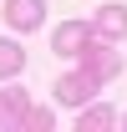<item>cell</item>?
<instances>
[{"label":"cell","mask_w":127,"mask_h":132,"mask_svg":"<svg viewBox=\"0 0 127 132\" xmlns=\"http://www.w3.org/2000/svg\"><path fill=\"white\" fill-rule=\"evenodd\" d=\"M76 61H81L76 71H86L97 86H107L112 76L122 71V51H112V41H107V36H97V31H92V41L81 46V56H76Z\"/></svg>","instance_id":"cell-1"},{"label":"cell","mask_w":127,"mask_h":132,"mask_svg":"<svg viewBox=\"0 0 127 132\" xmlns=\"http://www.w3.org/2000/svg\"><path fill=\"white\" fill-rule=\"evenodd\" d=\"M86 41H92V20H61V26L51 31V56H66V61H76Z\"/></svg>","instance_id":"cell-2"},{"label":"cell","mask_w":127,"mask_h":132,"mask_svg":"<svg viewBox=\"0 0 127 132\" xmlns=\"http://www.w3.org/2000/svg\"><path fill=\"white\" fill-rule=\"evenodd\" d=\"M0 15H5V26L10 31H41V20H46V0H5L0 5Z\"/></svg>","instance_id":"cell-3"},{"label":"cell","mask_w":127,"mask_h":132,"mask_svg":"<svg viewBox=\"0 0 127 132\" xmlns=\"http://www.w3.org/2000/svg\"><path fill=\"white\" fill-rule=\"evenodd\" d=\"M51 92H56V102H61V107H81V102H92L102 86H97L86 71H66V76H56V86H51Z\"/></svg>","instance_id":"cell-4"},{"label":"cell","mask_w":127,"mask_h":132,"mask_svg":"<svg viewBox=\"0 0 127 132\" xmlns=\"http://www.w3.org/2000/svg\"><path fill=\"white\" fill-rule=\"evenodd\" d=\"M92 31L107 36V41H122V36H127V5H122V0H107V5L92 15Z\"/></svg>","instance_id":"cell-5"},{"label":"cell","mask_w":127,"mask_h":132,"mask_svg":"<svg viewBox=\"0 0 127 132\" xmlns=\"http://www.w3.org/2000/svg\"><path fill=\"white\" fill-rule=\"evenodd\" d=\"M107 127H117V112L107 102H81L76 107V132H107Z\"/></svg>","instance_id":"cell-6"},{"label":"cell","mask_w":127,"mask_h":132,"mask_svg":"<svg viewBox=\"0 0 127 132\" xmlns=\"http://www.w3.org/2000/svg\"><path fill=\"white\" fill-rule=\"evenodd\" d=\"M26 71V46H20L15 36H0V81H10Z\"/></svg>","instance_id":"cell-7"},{"label":"cell","mask_w":127,"mask_h":132,"mask_svg":"<svg viewBox=\"0 0 127 132\" xmlns=\"http://www.w3.org/2000/svg\"><path fill=\"white\" fill-rule=\"evenodd\" d=\"M26 107H31V92L15 86V76H10V86L0 92V122H10V127H15V117L26 112Z\"/></svg>","instance_id":"cell-8"},{"label":"cell","mask_w":127,"mask_h":132,"mask_svg":"<svg viewBox=\"0 0 127 132\" xmlns=\"http://www.w3.org/2000/svg\"><path fill=\"white\" fill-rule=\"evenodd\" d=\"M15 127L20 132H51L56 127V112H51V107H26V112L15 117Z\"/></svg>","instance_id":"cell-9"},{"label":"cell","mask_w":127,"mask_h":132,"mask_svg":"<svg viewBox=\"0 0 127 132\" xmlns=\"http://www.w3.org/2000/svg\"><path fill=\"white\" fill-rule=\"evenodd\" d=\"M117 122H122V127H127V112H122V117H117Z\"/></svg>","instance_id":"cell-10"}]
</instances>
